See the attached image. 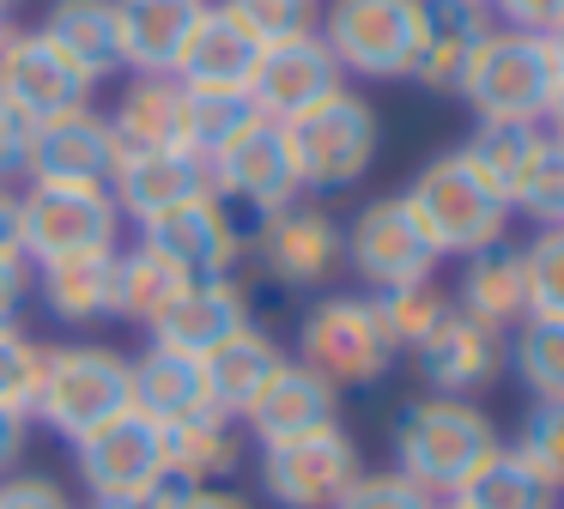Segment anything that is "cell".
<instances>
[{
  "mask_svg": "<svg viewBox=\"0 0 564 509\" xmlns=\"http://www.w3.org/2000/svg\"><path fill=\"white\" fill-rule=\"evenodd\" d=\"M540 145H546V128H540V121H479V128L467 133V145H455V152H462V164L516 213V188H522L528 164L540 158Z\"/></svg>",
  "mask_w": 564,
  "mask_h": 509,
  "instance_id": "obj_29",
  "label": "cell"
},
{
  "mask_svg": "<svg viewBox=\"0 0 564 509\" xmlns=\"http://www.w3.org/2000/svg\"><path fill=\"white\" fill-rule=\"evenodd\" d=\"M491 448H498V431L474 400H449V394L419 400L394 424V461H401L394 473H406L431 497H449Z\"/></svg>",
  "mask_w": 564,
  "mask_h": 509,
  "instance_id": "obj_3",
  "label": "cell"
},
{
  "mask_svg": "<svg viewBox=\"0 0 564 509\" xmlns=\"http://www.w3.org/2000/svg\"><path fill=\"white\" fill-rule=\"evenodd\" d=\"M243 327H249V291L231 273H213V279H195L176 297V310L152 327V339L171 351H188V358H207L213 346H225Z\"/></svg>",
  "mask_w": 564,
  "mask_h": 509,
  "instance_id": "obj_22",
  "label": "cell"
},
{
  "mask_svg": "<svg viewBox=\"0 0 564 509\" xmlns=\"http://www.w3.org/2000/svg\"><path fill=\"white\" fill-rule=\"evenodd\" d=\"M297 364L328 376L334 388H370L389 376L394 346L377 322L370 297H328L304 315V339H297Z\"/></svg>",
  "mask_w": 564,
  "mask_h": 509,
  "instance_id": "obj_8",
  "label": "cell"
},
{
  "mask_svg": "<svg viewBox=\"0 0 564 509\" xmlns=\"http://www.w3.org/2000/svg\"><path fill=\"white\" fill-rule=\"evenodd\" d=\"M25 455V412L0 407V479L13 473V461Z\"/></svg>",
  "mask_w": 564,
  "mask_h": 509,
  "instance_id": "obj_48",
  "label": "cell"
},
{
  "mask_svg": "<svg viewBox=\"0 0 564 509\" xmlns=\"http://www.w3.org/2000/svg\"><path fill=\"white\" fill-rule=\"evenodd\" d=\"M207 0H116L122 31V67L134 73H176L188 36H195Z\"/></svg>",
  "mask_w": 564,
  "mask_h": 509,
  "instance_id": "obj_24",
  "label": "cell"
},
{
  "mask_svg": "<svg viewBox=\"0 0 564 509\" xmlns=\"http://www.w3.org/2000/svg\"><path fill=\"white\" fill-rule=\"evenodd\" d=\"M358 473L365 461L340 424L292 436V443H261V491L280 509H334L358 485Z\"/></svg>",
  "mask_w": 564,
  "mask_h": 509,
  "instance_id": "obj_9",
  "label": "cell"
},
{
  "mask_svg": "<svg viewBox=\"0 0 564 509\" xmlns=\"http://www.w3.org/2000/svg\"><path fill=\"white\" fill-rule=\"evenodd\" d=\"M43 351L25 327H0V407H13L31 419V394H37V376H43Z\"/></svg>",
  "mask_w": 564,
  "mask_h": 509,
  "instance_id": "obj_41",
  "label": "cell"
},
{
  "mask_svg": "<svg viewBox=\"0 0 564 509\" xmlns=\"http://www.w3.org/2000/svg\"><path fill=\"white\" fill-rule=\"evenodd\" d=\"M413 358H419V376H425L437 394L467 400L474 388H486L491 376H498L503 334H498V327H486V322H474V315H462L449 303V315L431 327V339L413 351Z\"/></svg>",
  "mask_w": 564,
  "mask_h": 509,
  "instance_id": "obj_19",
  "label": "cell"
},
{
  "mask_svg": "<svg viewBox=\"0 0 564 509\" xmlns=\"http://www.w3.org/2000/svg\"><path fill=\"white\" fill-rule=\"evenodd\" d=\"M346 73L340 61L328 55V43H322L316 31L292 36V43H273L256 55V73H249V104H256V116L268 121H292L297 109L322 104L328 91H340Z\"/></svg>",
  "mask_w": 564,
  "mask_h": 509,
  "instance_id": "obj_14",
  "label": "cell"
},
{
  "mask_svg": "<svg viewBox=\"0 0 564 509\" xmlns=\"http://www.w3.org/2000/svg\"><path fill=\"white\" fill-rule=\"evenodd\" d=\"M285 351L273 334H261L256 322L243 327V334H231L225 346H213L207 358H200V382H207V407L225 412V419H243L249 400L261 394V388L280 376Z\"/></svg>",
  "mask_w": 564,
  "mask_h": 509,
  "instance_id": "obj_25",
  "label": "cell"
},
{
  "mask_svg": "<svg viewBox=\"0 0 564 509\" xmlns=\"http://www.w3.org/2000/svg\"><path fill=\"white\" fill-rule=\"evenodd\" d=\"M425 31V0H328L322 43L340 61V73L365 79H406Z\"/></svg>",
  "mask_w": 564,
  "mask_h": 509,
  "instance_id": "obj_7",
  "label": "cell"
},
{
  "mask_svg": "<svg viewBox=\"0 0 564 509\" xmlns=\"http://www.w3.org/2000/svg\"><path fill=\"white\" fill-rule=\"evenodd\" d=\"M0 509H74L67 491L43 473H7L0 479Z\"/></svg>",
  "mask_w": 564,
  "mask_h": 509,
  "instance_id": "obj_43",
  "label": "cell"
},
{
  "mask_svg": "<svg viewBox=\"0 0 564 509\" xmlns=\"http://www.w3.org/2000/svg\"><path fill=\"white\" fill-rule=\"evenodd\" d=\"M256 254L280 285L304 291V285H322V279L346 261V237H340V225H334V213L292 201V206H280V213H268V225H261V237H256Z\"/></svg>",
  "mask_w": 564,
  "mask_h": 509,
  "instance_id": "obj_16",
  "label": "cell"
},
{
  "mask_svg": "<svg viewBox=\"0 0 564 509\" xmlns=\"http://www.w3.org/2000/svg\"><path fill=\"white\" fill-rule=\"evenodd\" d=\"M516 339H503V351H510V364L522 370V382L534 388L540 400H564V322H540V315H528V322L510 327Z\"/></svg>",
  "mask_w": 564,
  "mask_h": 509,
  "instance_id": "obj_36",
  "label": "cell"
},
{
  "mask_svg": "<svg viewBox=\"0 0 564 509\" xmlns=\"http://www.w3.org/2000/svg\"><path fill=\"white\" fill-rule=\"evenodd\" d=\"M116 133L98 109H67V116L31 121L25 176L31 182H110Z\"/></svg>",
  "mask_w": 564,
  "mask_h": 509,
  "instance_id": "obj_17",
  "label": "cell"
},
{
  "mask_svg": "<svg viewBox=\"0 0 564 509\" xmlns=\"http://www.w3.org/2000/svg\"><path fill=\"white\" fill-rule=\"evenodd\" d=\"M280 140H285V158H292V176H297V194H340L352 182H365V170L377 164V109L340 85L328 91L322 104L297 109L292 121H280Z\"/></svg>",
  "mask_w": 564,
  "mask_h": 509,
  "instance_id": "obj_1",
  "label": "cell"
},
{
  "mask_svg": "<svg viewBox=\"0 0 564 509\" xmlns=\"http://www.w3.org/2000/svg\"><path fill=\"white\" fill-rule=\"evenodd\" d=\"M528 267V315L564 322V225H540V237L522 249Z\"/></svg>",
  "mask_w": 564,
  "mask_h": 509,
  "instance_id": "obj_40",
  "label": "cell"
},
{
  "mask_svg": "<svg viewBox=\"0 0 564 509\" xmlns=\"http://www.w3.org/2000/svg\"><path fill=\"white\" fill-rule=\"evenodd\" d=\"M243 424L256 431V443H292V436L328 431V424H340V388L328 376H316L310 364L285 358L280 376L249 400Z\"/></svg>",
  "mask_w": 564,
  "mask_h": 509,
  "instance_id": "obj_20",
  "label": "cell"
},
{
  "mask_svg": "<svg viewBox=\"0 0 564 509\" xmlns=\"http://www.w3.org/2000/svg\"><path fill=\"white\" fill-rule=\"evenodd\" d=\"M256 55H261V48L249 43V36L237 31V24L225 19L219 7H207L171 79H176V85H188V91H249Z\"/></svg>",
  "mask_w": 564,
  "mask_h": 509,
  "instance_id": "obj_28",
  "label": "cell"
},
{
  "mask_svg": "<svg viewBox=\"0 0 564 509\" xmlns=\"http://www.w3.org/2000/svg\"><path fill=\"white\" fill-rule=\"evenodd\" d=\"M510 448L534 467V479L546 491H564V400H534V412L522 419V436Z\"/></svg>",
  "mask_w": 564,
  "mask_h": 509,
  "instance_id": "obj_39",
  "label": "cell"
},
{
  "mask_svg": "<svg viewBox=\"0 0 564 509\" xmlns=\"http://www.w3.org/2000/svg\"><path fill=\"white\" fill-rule=\"evenodd\" d=\"M91 79L74 55L50 43L43 31H13V48L0 61V97L31 121H50V116H67V109H91Z\"/></svg>",
  "mask_w": 564,
  "mask_h": 509,
  "instance_id": "obj_10",
  "label": "cell"
},
{
  "mask_svg": "<svg viewBox=\"0 0 564 509\" xmlns=\"http://www.w3.org/2000/svg\"><path fill=\"white\" fill-rule=\"evenodd\" d=\"M431 509H449V503H431Z\"/></svg>",
  "mask_w": 564,
  "mask_h": 509,
  "instance_id": "obj_54",
  "label": "cell"
},
{
  "mask_svg": "<svg viewBox=\"0 0 564 509\" xmlns=\"http://www.w3.org/2000/svg\"><path fill=\"white\" fill-rule=\"evenodd\" d=\"M401 201H406L419 237L431 242L437 261H449V254L467 261V254L503 242V230H510V206L462 164V152H437L413 182H406Z\"/></svg>",
  "mask_w": 564,
  "mask_h": 509,
  "instance_id": "obj_2",
  "label": "cell"
},
{
  "mask_svg": "<svg viewBox=\"0 0 564 509\" xmlns=\"http://www.w3.org/2000/svg\"><path fill=\"white\" fill-rule=\"evenodd\" d=\"M486 7H491V19H503L510 31H534V36H546L564 24V0H486Z\"/></svg>",
  "mask_w": 564,
  "mask_h": 509,
  "instance_id": "obj_44",
  "label": "cell"
},
{
  "mask_svg": "<svg viewBox=\"0 0 564 509\" xmlns=\"http://www.w3.org/2000/svg\"><path fill=\"white\" fill-rule=\"evenodd\" d=\"M128 412V358L110 346H50L43 351V376L31 394V419L62 431L67 443L91 436Z\"/></svg>",
  "mask_w": 564,
  "mask_h": 509,
  "instance_id": "obj_5",
  "label": "cell"
},
{
  "mask_svg": "<svg viewBox=\"0 0 564 509\" xmlns=\"http://www.w3.org/2000/svg\"><path fill=\"white\" fill-rule=\"evenodd\" d=\"M25 145H31V116H19V109L0 97V176H7V170H25Z\"/></svg>",
  "mask_w": 564,
  "mask_h": 509,
  "instance_id": "obj_45",
  "label": "cell"
},
{
  "mask_svg": "<svg viewBox=\"0 0 564 509\" xmlns=\"http://www.w3.org/2000/svg\"><path fill=\"white\" fill-rule=\"evenodd\" d=\"M552 497H558V491H546V485L534 479V467H528L516 448L498 443L449 491V509H552Z\"/></svg>",
  "mask_w": 564,
  "mask_h": 509,
  "instance_id": "obj_34",
  "label": "cell"
},
{
  "mask_svg": "<svg viewBox=\"0 0 564 509\" xmlns=\"http://www.w3.org/2000/svg\"><path fill=\"white\" fill-rule=\"evenodd\" d=\"M540 128L552 133V140H564V73H558V91H552V104H546V121Z\"/></svg>",
  "mask_w": 564,
  "mask_h": 509,
  "instance_id": "obj_50",
  "label": "cell"
},
{
  "mask_svg": "<svg viewBox=\"0 0 564 509\" xmlns=\"http://www.w3.org/2000/svg\"><path fill=\"white\" fill-rule=\"evenodd\" d=\"M183 509H249V497H237V491H219V485H195V497H188Z\"/></svg>",
  "mask_w": 564,
  "mask_h": 509,
  "instance_id": "obj_49",
  "label": "cell"
},
{
  "mask_svg": "<svg viewBox=\"0 0 564 509\" xmlns=\"http://www.w3.org/2000/svg\"><path fill=\"white\" fill-rule=\"evenodd\" d=\"M62 55H74L91 79L122 67V31H116V0H55L37 24Z\"/></svg>",
  "mask_w": 564,
  "mask_h": 509,
  "instance_id": "obj_31",
  "label": "cell"
},
{
  "mask_svg": "<svg viewBox=\"0 0 564 509\" xmlns=\"http://www.w3.org/2000/svg\"><path fill=\"white\" fill-rule=\"evenodd\" d=\"M195 285L176 261H164L159 249L134 242V249H116V315L134 327H159L176 310V297Z\"/></svg>",
  "mask_w": 564,
  "mask_h": 509,
  "instance_id": "obj_32",
  "label": "cell"
},
{
  "mask_svg": "<svg viewBox=\"0 0 564 509\" xmlns=\"http://www.w3.org/2000/svg\"><path fill=\"white\" fill-rule=\"evenodd\" d=\"M79 479L91 485V497H116V491H140L147 479L164 473V424H152L147 412H116L110 424H98L91 436L74 443Z\"/></svg>",
  "mask_w": 564,
  "mask_h": 509,
  "instance_id": "obj_15",
  "label": "cell"
},
{
  "mask_svg": "<svg viewBox=\"0 0 564 509\" xmlns=\"http://www.w3.org/2000/svg\"><path fill=\"white\" fill-rule=\"evenodd\" d=\"M19 230H25V261L50 267V261H67V254L116 249L122 213H116L104 182H25Z\"/></svg>",
  "mask_w": 564,
  "mask_h": 509,
  "instance_id": "obj_6",
  "label": "cell"
},
{
  "mask_svg": "<svg viewBox=\"0 0 564 509\" xmlns=\"http://www.w3.org/2000/svg\"><path fill=\"white\" fill-rule=\"evenodd\" d=\"M0 267H31L25 261V230H19V194L0 188Z\"/></svg>",
  "mask_w": 564,
  "mask_h": 509,
  "instance_id": "obj_46",
  "label": "cell"
},
{
  "mask_svg": "<svg viewBox=\"0 0 564 509\" xmlns=\"http://www.w3.org/2000/svg\"><path fill=\"white\" fill-rule=\"evenodd\" d=\"M207 176H213V194H219V201H243V206H256L261 218L297 201V176H292V158H285L280 121H268V116H256L237 140H225L219 152L207 158Z\"/></svg>",
  "mask_w": 564,
  "mask_h": 509,
  "instance_id": "obj_11",
  "label": "cell"
},
{
  "mask_svg": "<svg viewBox=\"0 0 564 509\" xmlns=\"http://www.w3.org/2000/svg\"><path fill=\"white\" fill-rule=\"evenodd\" d=\"M437 497L419 491L406 473H358V485L334 509H431Z\"/></svg>",
  "mask_w": 564,
  "mask_h": 509,
  "instance_id": "obj_42",
  "label": "cell"
},
{
  "mask_svg": "<svg viewBox=\"0 0 564 509\" xmlns=\"http://www.w3.org/2000/svg\"><path fill=\"white\" fill-rule=\"evenodd\" d=\"M491 31H498V19L486 0H425V31H419V55L406 79H419L437 97H462L467 61Z\"/></svg>",
  "mask_w": 564,
  "mask_h": 509,
  "instance_id": "obj_18",
  "label": "cell"
},
{
  "mask_svg": "<svg viewBox=\"0 0 564 509\" xmlns=\"http://www.w3.org/2000/svg\"><path fill=\"white\" fill-rule=\"evenodd\" d=\"M116 152H188V121H183V85L171 73H140L110 116ZM195 158V152H188Z\"/></svg>",
  "mask_w": 564,
  "mask_h": 509,
  "instance_id": "obj_23",
  "label": "cell"
},
{
  "mask_svg": "<svg viewBox=\"0 0 564 509\" xmlns=\"http://www.w3.org/2000/svg\"><path fill=\"white\" fill-rule=\"evenodd\" d=\"M546 43H552V55H558V67H564V24H558V31H546Z\"/></svg>",
  "mask_w": 564,
  "mask_h": 509,
  "instance_id": "obj_52",
  "label": "cell"
},
{
  "mask_svg": "<svg viewBox=\"0 0 564 509\" xmlns=\"http://www.w3.org/2000/svg\"><path fill=\"white\" fill-rule=\"evenodd\" d=\"M346 254H352L358 279H365L370 291H394V285H413V279L437 273V254L419 237V225H413L401 194L370 201L365 213H358L352 237H346Z\"/></svg>",
  "mask_w": 564,
  "mask_h": 509,
  "instance_id": "obj_13",
  "label": "cell"
},
{
  "mask_svg": "<svg viewBox=\"0 0 564 509\" xmlns=\"http://www.w3.org/2000/svg\"><path fill=\"white\" fill-rule=\"evenodd\" d=\"M37 291L50 303V315H62V322L74 327L104 322V315H116V249L67 254V261L37 267Z\"/></svg>",
  "mask_w": 564,
  "mask_h": 509,
  "instance_id": "obj_30",
  "label": "cell"
},
{
  "mask_svg": "<svg viewBox=\"0 0 564 509\" xmlns=\"http://www.w3.org/2000/svg\"><path fill=\"white\" fill-rule=\"evenodd\" d=\"M455 310L474 315V322L510 334L516 322H528V267H522V249L510 242H491V249L467 254L462 267V285H455Z\"/></svg>",
  "mask_w": 564,
  "mask_h": 509,
  "instance_id": "obj_27",
  "label": "cell"
},
{
  "mask_svg": "<svg viewBox=\"0 0 564 509\" xmlns=\"http://www.w3.org/2000/svg\"><path fill=\"white\" fill-rule=\"evenodd\" d=\"M164 467L183 473L188 485L231 479V473L243 467V443H237L225 412H195V419L164 424Z\"/></svg>",
  "mask_w": 564,
  "mask_h": 509,
  "instance_id": "obj_33",
  "label": "cell"
},
{
  "mask_svg": "<svg viewBox=\"0 0 564 509\" xmlns=\"http://www.w3.org/2000/svg\"><path fill=\"white\" fill-rule=\"evenodd\" d=\"M219 12L256 48H273V43H292V36L316 31V0H219Z\"/></svg>",
  "mask_w": 564,
  "mask_h": 509,
  "instance_id": "obj_38",
  "label": "cell"
},
{
  "mask_svg": "<svg viewBox=\"0 0 564 509\" xmlns=\"http://www.w3.org/2000/svg\"><path fill=\"white\" fill-rule=\"evenodd\" d=\"M558 73L564 67H558L546 36L498 24V31L474 48V61H467L462 97L474 104L479 121H546Z\"/></svg>",
  "mask_w": 564,
  "mask_h": 509,
  "instance_id": "obj_4",
  "label": "cell"
},
{
  "mask_svg": "<svg viewBox=\"0 0 564 509\" xmlns=\"http://www.w3.org/2000/svg\"><path fill=\"white\" fill-rule=\"evenodd\" d=\"M19 7H25V0H0V12H7V19H13V12H19Z\"/></svg>",
  "mask_w": 564,
  "mask_h": 509,
  "instance_id": "obj_53",
  "label": "cell"
},
{
  "mask_svg": "<svg viewBox=\"0 0 564 509\" xmlns=\"http://www.w3.org/2000/svg\"><path fill=\"white\" fill-rule=\"evenodd\" d=\"M31 291V273L25 267H0V327H19V303Z\"/></svg>",
  "mask_w": 564,
  "mask_h": 509,
  "instance_id": "obj_47",
  "label": "cell"
},
{
  "mask_svg": "<svg viewBox=\"0 0 564 509\" xmlns=\"http://www.w3.org/2000/svg\"><path fill=\"white\" fill-rule=\"evenodd\" d=\"M104 188H110L116 213L147 225V218L195 201L200 188H213V176H207V164L188 158V152H116V170H110Z\"/></svg>",
  "mask_w": 564,
  "mask_h": 509,
  "instance_id": "obj_21",
  "label": "cell"
},
{
  "mask_svg": "<svg viewBox=\"0 0 564 509\" xmlns=\"http://www.w3.org/2000/svg\"><path fill=\"white\" fill-rule=\"evenodd\" d=\"M183 121H188V152L207 164L225 140H237L256 121V104H249V91H188L183 85Z\"/></svg>",
  "mask_w": 564,
  "mask_h": 509,
  "instance_id": "obj_37",
  "label": "cell"
},
{
  "mask_svg": "<svg viewBox=\"0 0 564 509\" xmlns=\"http://www.w3.org/2000/svg\"><path fill=\"white\" fill-rule=\"evenodd\" d=\"M13 31H19V24L7 19V12H0V61H7V48H13Z\"/></svg>",
  "mask_w": 564,
  "mask_h": 509,
  "instance_id": "obj_51",
  "label": "cell"
},
{
  "mask_svg": "<svg viewBox=\"0 0 564 509\" xmlns=\"http://www.w3.org/2000/svg\"><path fill=\"white\" fill-rule=\"evenodd\" d=\"M140 242L159 249L164 261H176L188 279L231 273L237 249H243L237 218H231V201H219L213 188H200L195 201H183V206H171V213L147 218V225H140Z\"/></svg>",
  "mask_w": 564,
  "mask_h": 509,
  "instance_id": "obj_12",
  "label": "cell"
},
{
  "mask_svg": "<svg viewBox=\"0 0 564 509\" xmlns=\"http://www.w3.org/2000/svg\"><path fill=\"white\" fill-rule=\"evenodd\" d=\"M128 407L147 412L152 424H176V419H195V412H213L207 382H200V358L152 339L140 358H128Z\"/></svg>",
  "mask_w": 564,
  "mask_h": 509,
  "instance_id": "obj_26",
  "label": "cell"
},
{
  "mask_svg": "<svg viewBox=\"0 0 564 509\" xmlns=\"http://www.w3.org/2000/svg\"><path fill=\"white\" fill-rule=\"evenodd\" d=\"M370 303H377V322H382V334H389L394 358H401V351H419L431 339V327L449 315V291L437 285V273L413 279V285H394V291H370Z\"/></svg>",
  "mask_w": 564,
  "mask_h": 509,
  "instance_id": "obj_35",
  "label": "cell"
}]
</instances>
